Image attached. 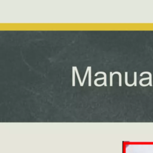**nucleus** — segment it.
Here are the masks:
<instances>
[{"label":"nucleus","instance_id":"f257e3e1","mask_svg":"<svg viewBox=\"0 0 153 153\" xmlns=\"http://www.w3.org/2000/svg\"><path fill=\"white\" fill-rule=\"evenodd\" d=\"M144 74H148L149 75V77L150 78V79L149 80V82L148 83H149V85L150 86H152V74L149 72H143L142 73H141L140 74V75L142 76Z\"/></svg>","mask_w":153,"mask_h":153},{"label":"nucleus","instance_id":"f03ea898","mask_svg":"<svg viewBox=\"0 0 153 153\" xmlns=\"http://www.w3.org/2000/svg\"><path fill=\"white\" fill-rule=\"evenodd\" d=\"M99 74H103V75H104V81H103V84H104V85H105V86H107V85H106V74H105V72H97L96 74H95V76H97Z\"/></svg>","mask_w":153,"mask_h":153},{"label":"nucleus","instance_id":"7ed1b4c3","mask_svg":"<svg viewBox=\"0 0 153 153\" xmlns=\"http://www.w3.org/2000/svg\"><path fill=\"white\" fill-rule=\"evenodd\" d=\"M91 67L88 66V86H91Z\"/></svg>","mask_w":153,"mask_h":153},{"label":"nucleus","instance_id":"20e7f679","mask_svg":"<svg viewBox=\"0 0 153 153\" xmlns=\"http://www.w3.org/2000/svg\"><path fill=\"white\" fill-rule=\"evenodd\" d=\"M125 84H126V85L127 86H128V87H131V86H133V85H134V83H133V84H128V82H127V72H125Z\"/></svg>","mask_w":153,"mask_h":153},{"label":"nucleus","instance_id":"39448f33","mask_svg":"<svg viewBox=\"0 0 153 153\" xmlns=\"http://www.w3.org/2000/svg\"><path fill=\"white\" fill-rule=\"evenodd\" d=\"M115 74H117L119 75V86H121V74L119 72H115L112 73V75H114Z\"/></svg>","mask_w":153,"mask_h":153},{"label":"nucleus","instance_id":"423d86ee","mask_svg":"<svg viewBox=\"0 0 153 153\" xmlns=\"http://www.w3.org/2000/svg\"><path fill=\"white\" fill-rule=\"evenodd\" d=\"M74 68H75V72H76V75H77V76H78V80H79V84H80V85H81V86H83V85H82V82H81V79H80V77H79V74H78V72L77 68H76L75 66H74Z\"/></svg>","mask_w":153,"mask_h":153},{"label":"nucleus","instance_id":"0eeeda50","mask_svg":"<svg viewBox=\"0 0 153 153\" xmlns=\"http://www.w3.org/2000/svg\"><path fill=\"white\" fill-rule=\"evenodd\" d=\"M72 70H73V76H72V86H75V68L74 66L72 68Z\"/></svg>","mask_w":153,"mask_h":153},{"label":"nucleus","instance_id":"6e6552de","mask_svg":"<svg viewBox=\"0 0 153 153\" xmlns=\"http://www.w3.org/2000/svg\"><path fill=\"white\" fill-rule=\"evenodd\" d=\"M136 72H134V86H137V82H136V80H137V77H136Z\"/></svg>","mask_w":153,"mask_h":153},{"label":"nucleus","instance_id":"1a4fd4ad","mask_svg":"<svg viewBox=\"0 0 153 153\" xmlns=\"http://www.w3.org/2000/svg\"><path fill=\"white\" fill-rule=\"evenodd\" d=\"M88 72V67L87 68L86 71H85V75H84V78H83V80L82 81V85H84V81H85V78H86V76H87V73Z\"/></svg>","mask_w":153,"mask_h":153},{"label":"nucleus","instance_id":"9d476101","mask_svg":"<svg viewBox=\"0 0 153 153\" xmlns=\"http://www.w3.org/2000/svg\"><path fill=\"white\" fill-rule=\"evenodd\" d=\"M110 86L112 85V73L110 72Z\"/></svg>","mask_w":153,"mask_h":153}]
</instances>
